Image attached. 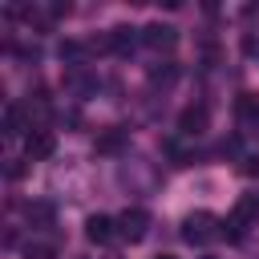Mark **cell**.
Listing matches in <instances>:
<instances>
[{"label": "cell", "instance_id": "obj_1", "mask_svg": "<svg viewBox=\"0 0 259 259\" xmlns=\"http://www.w3.org/2000/svg\"><path fill=\"white\" fill-rule=\"evenodd\" d=\"M223 223L210 214V210H194V214H186L182 219V239L190 243V247H206V243H214L223 231H219Z\"/></svg>", "mask_w": 259, "mask_h": 259}, {"label": "cell", "instance_id": "obj_2", "mask_svg": "<svg viewBox=\"0 0 259 259\" xmlns=\"http://www.w3.org/2000/svg\"><path fill=\"white\" fill-rule=\"evenodd\" d=\"M146 227H150V214H146L142 206H134V210H125V214L117 219V239H121V243H142V239H146Z\"/></svg>", "mask_w": 259, "mask_h": 259}, {"label": "cell", "instance_id": "obj_3", "mask_svg": "<svg viewBox=\"0 0 259 259\" xmlns=\"http://www.w3.org/2000/svg\"><path fill=\"white\" fill-rule=\"evenodd\" d=\"M142 40H146L150 49H158V53H170V49L178 45V28H174V24L154 20V24H146V28H142Z\"/></svg>", "mask_w": 259, "mask_h": 259}, {"label": "cell", "instance_id": "obj_4", "mask_svg": "<svg viewBox=\"0 0 259 259\" xmlns=\"http://www.w3.org/2000/svg\"><path fill=\"white\" fill-rule=\"evenodd\" d=\"M57 150V138H53V130H28L24 134V158L28 162H40V158H49Z\"/></svg>", "mask_w": 259, "mask_h": 259}, {"label": "cell", "instance_id": "obj_5", "mask_svg": "<svg viewBox=\"0 0 259 259\" xmlns=\"http://www.w3.org/2000/svg\"><path fill=\"white\" fill-rule=\"evenodd\" d=\"M206 121H210L206 105H186V109L178 113V134H182V138H198V134L206 130Z\"/></svg>", "mask_w": 259, "mask_h": 259}, {"label": "cell", "instance_id": "obj_6", "mask_svg": "<svg viewBox=\"0 0 259 259\" xmlns=\"http://www.w3.org/2000/svg\"><path fill=\"white\" fill-rule=\"evenodd\" d=\"M85 239H89V243H97V247H105V243H113V239H117V219H105V214H93V219L85 223Z\"/></svg>", "mask_w": 259, "mask_h": 259}, {"label": "cell", "instance_id": "obj_7", "mask_svg": "<svg viewBox=\"0 0 259 259\" xmlns=\"http://www.w3.org/2000/svg\"><path fill=\"white\" fill-rule=\"evenodd\" d=\"M142 40V32L138 28H130V24H117V28H109V49L113 53H134V45Z\"/></svg>", "mask_w": 259, "mask_h": 259}, {"label": "cell", "instance_id": "obj_8", "mask_svg": "<svg viewBox=\"0 0 259 259\" xmlns=\"http://www.w3.org/2000/svg\"><path fill=\"white\" fill-rule=\"evenodd\" d=\"M125 142H130V134L113 125V130L97 134V154H121V150H125Z\"/></svg>", "mask_w": 259, "mask_h": 259}, {"label": "cell", "instance_id": "obj_9", "mask_svg": "<svg viewBox=\"0 0 259 259\" xmlns=\"http://www.w3.org/2000/svg\"><path fill=\"white\" fill-rule=\"evenodd\" d=\"M235 219H239L243 227L259 223V194H243V198L235 202Z\"/></svg>", "mask_w": 259, "mask_h": 259}, {"label": "cell", "instance_id": "obj_10", "mask_svg": "<svg viewBox=\"0 0 259 259\" xmlns=\"http://www.w3.org/2000/svg\"><path fill=\"white\" fill-rule=\"evenodd\" d=\"M4 134H8V138L24 134V109H20V105H8V109H4Z\"/></svg>", "mask_w": 259, "mask_h": 259}, {"label": "cell", "instance_id": "obj_11", "mask_svg": "<svg viewBox=\"0 0 259 259\" xmlns=\"http://www.w3.org/2000/svg\"><path fill=\"white\" fill-rule=\"evenodd\" d=\"M24 214H28V223H40V227L53 223V206H49V202H28Z\"/></svg>", "mask_w": 259, "mask_h": 259}, {"label": "cell", "instance_id": "obj_12", "mask_svg": "<svg viewBox=\"0 0 259 259\" xmlns=\"http://www.w3.org/2000/svg\"><path fill=\"white\" fill-rule=\"evenodd\" d=\"M24 259H57V251L45 247V243H28V247H24Z\"/></svg>", "mask_w": 259, "mask_h": 259}, {"label": "cell", "instance_id": "obj_13", "mask_svg": "<svg viewBox=\"0 0 259 259\" xmlns=\"http://www.w3.org/2000/svg\"><path fill=\"white\" fill-rule=\"evenodd\" d=\"M24 170H28V166H24V158H8V166H4V174H8L12 182H20V178H24Z\"/></svg>", "mask_w": 259, "mask_h": 259}, {"label": "cell", "instance_id": "obj_14", "mask_svg": "<svg viewBox=\"0 0 259 259\" xmlns=\"http://www.w3.org/2000/svg\"><path fill=\"white\" fill-rule=\"evenodd\" d=\"M174 77H178L174 65H166V69H150V81H174Z\"/></svg>", "mask_w": 259, "mask_h": 259}, {"label": "cell", "instance_id": "obj_15", "mask_svg": "<svg viewBox=\"0 0 259 259\" xmlns=\"http://www.w3.org/2000/svg\"><path fill=\"white\" fill-rule=\"evenodd\" d=\"M243 174H251V178H259V154H251V158L243 162Z\"/></svg>", "mask_w": 259, "mask_h": 259}, {"label": "cell", "instance_id": "obj_16", "mask_svg": "<svg viewBox=\"0 0 259 259\" xmlns=\"http://www.w3.org/2000/svg\"><path fill=\"white\" fill-rule=\"evenodd\" d=\"M158 259H174V255H158Z\"/></svg>", "mask_w": 259, "mask_h": 259}]
</instances>
